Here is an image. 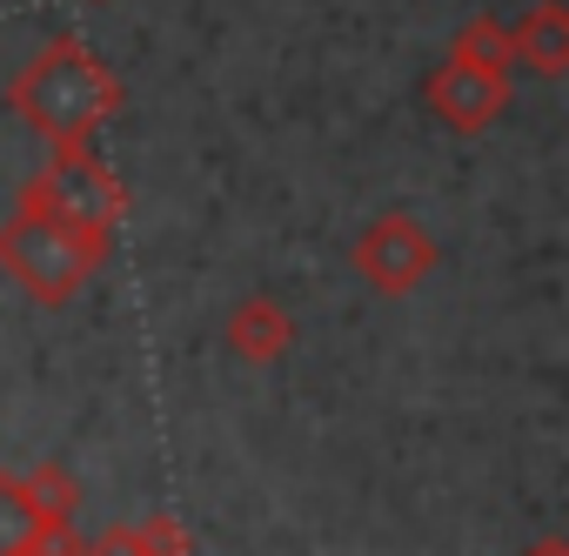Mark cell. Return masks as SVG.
<instances>
[{
  "mask_svg": "<svg viewBox=\"0 0 569 556\" xmlns=\"http://www.w3.org/2000/svg\"><path fill=\"white\" fill-rule=\"evenodd\" d=\"M449 61L509 81V68H516V34H509V21H502V14H469V21L456 28V41H449Z\"/></svg>",
  "mask_w": 569,
  "mask_h": 556,
  "instance_id": "obj_9",
  "label": "cell"
},
{
  "mask_svg": "<svg viewBox=\"0 0 569 556\" xmlns=\"http://www.w3.org/2000/svg\"><path fill=\"white\" fill-rule=\"evenodd\" d=\"M21 489H28V503H34V516H41L48 543H54V536H74L81 483H74V469H68V463H34V469L21 476Z\"/></svg>",
  "mask_w": 569,
  "mask_h": 556,
  "instance_id": "obj_8",
  "label": "cell"
},
{
  "mask_svg": "<svg viewBox=\"0 0 569 556\" xmlns=\"http://www.w3.org/2000/svg\"><path fill=\"white\" fill-rule=\"evenodd\" d=\"M529 556H569V543H562V536H542V543H536Z\"/></svg>",
  "mask_w": 569,
  "mask_h": 556,
  "instance_id": "obj_14",
  "label": "cell"
},
{
  "mask_svg": "<svg viewBox=\"0 0 569 556\" xmlns=\"http://www.w3.org/2000/svg\"><path fill=\"white\" fill-rule=\"evenodd\" d=\"M509 34H516V61L529 75H542V81L569 75V8H562V0H536Z\"/></svg>",
  "mask_w": 569,
  "mask_h": 556,
  "instance_id": "obj_7",
  "label": "cell"
},
{
  "mask_svg": "<svg viewBox=\"0 0 569 556\" xmlns=\"http://www.w3.org/2000/svg\"><path fill=\"white\" fill-rule=\"evenodd\" d=\"M21 556H81V536H54V543H34Z\"/></svg>",
  "mask_w": 569,
  "mask_h": 556,
  "instance_id": "obj_13",
  "label": "cell"
},
{
  "mask_svg": "<svg viewBox=\"0 0 569 556\" xmlns=\"http://www.w3.org/2000/svg\"><path fill=\"white\" fill-rule=\"evenodd\" d=\"M81 556H141V536H134V523H108L101 536L81 543Z\"/></svg>",
  "mask_w": 569,
  "mask_h": 556,
  "instance_id": "obj_12",
  "label": "cell"
},
{
  "mask_svg": "<svg viewBox=\"0 0 569 556\" xmlns=\"http://www.w3.org/2000/svg\"><path fill=\"white\" fill-rule=\"evenodd\" d=\"M108 235H81L54 215H28L14 208L0 221V268H8V282L34 302V309H68L108 261Z\"/></svg>",
  "mask_w": 569,
  "mask_h": 556,
  "instance_id": "obj_2",
  "label": "cell"
},
{
  "mask_svg": "<svg viewBox=\"0 0 569 556\" xmlns=\"http://www.w3.org/2000/svg\"><path fill=\"white\" fill-rule=\"evenodd\" d=\"M134 536H141V556H188V549H194V543H188V529H181V516H168V509L141 516V523H134Z\"/></svg>",
  "mask_w": 569,
  "mask_h": 556,
  "instance_id": "obj_11",
  "label": "cell"
},
{
  "mask_svg": "<svg viewBox=\"0 0 569 556\" xmlns=\"http://www.w3.org/2000/svg\"><path fill=\"white\" fill-rule=\"evenodd\" d=\"M356 275L376 289V296H409V289H422L429 275H436V261H442V248H436V235L416 221V215H402V208H389V215H376L362 235H356Z\"/></svg>",
  "mask_w": 569,
  "mask_h": 556,
  "instance_id": "obj_4",
  "label": "cell"
},
{
  "mask_svg": "<svg viewBox=\"0 0 569 556\" xmlns=\"http://www.w3.org/2000/svg\"><path fill=\"white\" fill-rule=\"evenodd\" d=\"M34 543H48V529H41V516H34V503H28L21 476H0V556H21V549H34Z\"/></svg>",
  "mask_w": 569,
  "mask_h": 556,
  "instance_id": "obj_10",
  "label": "cell"
},
{
  "mask_svg": "<svg viewBox=\"0 0 569 556\" xmlns=\"http://www.w3.org/2000/svg\"><path fill=\"white\" fill-rule=\"evenodd\" d=\"M422 101H429V115H436L449 135H482V128L502 121L509 81H502V75H482V68H462V61H442V68H429Z\"/></svg>",
  "mask_w": 569,
  "mask_h": 556,
  "instance_id": "obj_5",
  "label": "cell"
},
{
  "mask_svg": "<svg viewBox=\"0 0 569 556\" xmlns=\"http://www.w3.org/2000/svg\"><path fill=\"white\" fill-rule=\"evenodd\" d=\"M8 108H14V121L34 128L48 148H88V141L114 121V108H121V81H114V68H108L88 41L61 34V41H48V48L8 81Z\"/></svg>",
  "mask_w": 569,
  "mask_h": 556,
  "instance_id": "obj_1",
  "label": "cell"
},
{
  "mask_svg": "<svg viewBox=\"0 0 569 556\" xmlns=\"http://www.w3.org/2000/svg\"><path fill=\"white\" fill-rule=\"evenodd\" d=\"M21 208L28 215H54V221L81 228V235H108L114 241V228L128 215V188H121V175L94 148H54L48 168L21 188Z\"/></svg>",
  "mask_w": 569,
  "mask_h": 556,
  "instance_id": "obj_3",
  "label": "cell"
},
{
  "mask_svg": "<svg viewBox=\"0 0 569 556\" xmlns=\"http://www.w3.org/2000/svg\"><path fill=\"white\" fill-rule=\"evenodd\" d=\"M221 336H228V356H241L248 369H261V363H281V356H289L296 322H289V309H281L274 296H241V302L228 309Z\"/></svg>",
  "mask_w": 569,
  "mask_h": 556,
  "instance_id": "obj_6",
  "label": "cell"
}]
</instances>
